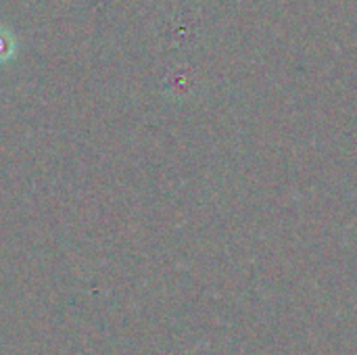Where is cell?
Here are the masks:
<instances>
[{
	"label": "cell",
	"instance_id": "1",
	"mask_svg": "<svg viewBox=\"0 0 357 355\" xmlns=\"http://www.w3.org/2000/svg\"><path fill=\"white\" fill-rule=\"evenodd\" d=\"M17 46H19V42L15 38V31L8 25L0 23V65H4V63L15 59Z\"/></svg>",
	"mask_w": 357,
	"mask_h": 355
}]
</instances>
